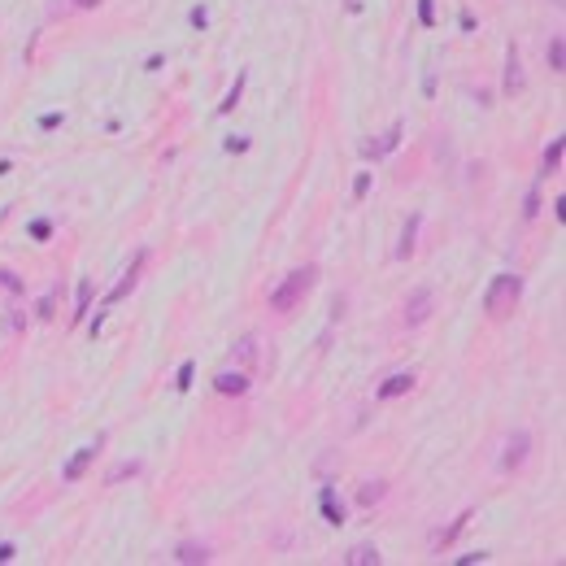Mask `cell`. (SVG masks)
Instances as JSON below:
<instances>
[{
	"label": "cell",
	"mask_w": 566,
	"mask_h": 566,
	"mask_svg": "<svg viewBox=\"0 0 566 566\" xmlns=\"http://www.w3.org/2000/svg\"><path fill=\"white\" fill-rule=\"evenodd\" d=\"M314 274H319L314 266H301V270H292V274H287V279H283V283L270 292V310H274V314L296 310V301H301V296H305L310 287H314Z\"/></svg>",
	"instance_id": "6da1fadb"
},
{
	"label": "cell",
	"mask_w": 566,
	"mask_h": 566,
	"mask_svg": "<svg viewBox=\"0 0 566 566\" xmlns=\"http://www.w3.org/2000/svg\"><path fill=\"white\" fill-rule=\"evenodd\" d=\"M518 292H523V283L514 279V274H501V279L488 287V314L492 319H505V314L518 305Z\"/></svg>",
	"instance_id": "7a4b0ae2"
},
{
	"label": "cell",
	"mask_w": 566,
	"mask_h": 566,
	"mask_svg": "<svg viewBox=\"0 0 566 566\" xmlns=\"http://www.w3.org/2000/svg\"><path fill=\"white\" fill-rule=\"evenodd\" d=\"M527 449H532V436H527V432L509 436V445H505V458H501V466H505V471H518V466L527 462Z\"/></svg>",
	"instance_id": "3957f363"
},
{
	"label": "cell",
	"mask_w": 566,
	"mask_h": 566,
	"mask_svg": "<svg viewBox=\"0 0 566 566\" xmlns=\"http://www.w3.org/2000/svg\"><path fill=\"white\" fill-rule=\"evenodd\" d=\"M427 314H432V292H414V301H405V323L418 327Z\"/></svg>",
	"instance_id": "277c9868"
},
{
	"label": "cell",
	"mask_w": 566,
	"mask_h": 566,
	"mask_svg": "<svg viewBox=\"0 0 566 566\" xmlns=\"http://www.w3.org/2000/svg\"><path fill=\"white\" fill-rule=\"evenodd\" d=\"M244 388H248L244 370H223V375H218V392H244Z\"/></svg>",
	"instance_id": "5b68a950"
},
{
	"label": "cell",
	"mask_w": 566,
	"mask_h": 566,
	"mask_svg": "<svg viewBox=\"0 0 566 566\" xmlns=\"http://www.w3.org/2000/svg\"><path fill=\"white\" fill-rule=\"evenodd\" d=\"M410 388H414V375H392V379L379 388V396H383V401H392V396H401V392H410Z\"/></svg>",
	"instance_id": "8992f818"
},
{
	"label": "cell",
	"mask_w": 566,
	"mask_h": 566,
	"mask_svg": "<svg viewBox=\"0 0 566 566\" xmlns=\"http://www.w3.org/2000/svg\"><path fill=\"white\" fill-rule=\"evenodd\" d=\"M349 562H353V566H370V562H379V554H375L370 545H362V549H353V554H349Z\"/></svg>",
	"instance_id": "52a82bcc"
},
{
	"label": "cell",
	"mask_w": 566,
	"mask_h": 566,
	"mask_svg": "<svg viewBox=\"0 0 566 566\" xmlns=\"http://www.w3.org/2000/svg\"><path fill=\"white\" fill-rule=\"evenodd\" d=\"M92 453H96V449H88V453H79V458H74L70 466H65V479H79V475H83V466L92 462Z\"/></svg>",
	"instance_id": "ba28073f"
},
{
	"label": "cell",
	"mask_w": 566,
	"mask_h": 566,
	"mask_svg": "<svg viewBox=\"0 0 566 566\" xmlns=\"http://www.w3.org/2000/svg\"><path fill=\"white\" fill-rule=\"evenodd\" d=\"M179 558H183V562H205L210 554H205V545H201V549H196V545H183V549H179Z\"/></svg>",
	"instance_id": "9c48e42d"
},
{
	"label": "cell",
	"mask_w": 566,
	"mask_h": 566,
	"mask_svg": "<svg viewBox=\"0 0 566 566\" xmlns=\"http://www.w3.org/2000/svg\"><path fill=\"white\" fill-rule=\"evenodd\" d=\"M379 496H383V488L375 484V488H362V505H370V501H379Z\"/></svg>",
	"instance_id": "30bf717a"
},
{
	"label": "cell",
	"mask_w": 566,
	"mask_h": 566,
	"mask_svg": "<svg viewBox=\"0 0 566 566\" xmlns=\"http://www.w3.org/2000/svg\"><path fill=\"white\" fill-rule=\"evenodd\" d=\"M558 161H562V144H558V148H554V153H549V157H545V170H554V165H558Z\"/></svg>",
	"instance_id": "8fae6325"
},
{
	"label": "cell",
	"mask_w": 566,
	"mask_h": 566,
	"mask_svg": "<svg viewBox=\"0 0 566 566\" xmlns=\"http://www.w3.org/2000/svg\"><path fill=\"white\" fill-rule=\"evenodd\" d=\"M74 5H79V9H92V5H96V0H74Z\"/></svg>",
	"instance_id": "7c38bea8"
}]
</instances>
